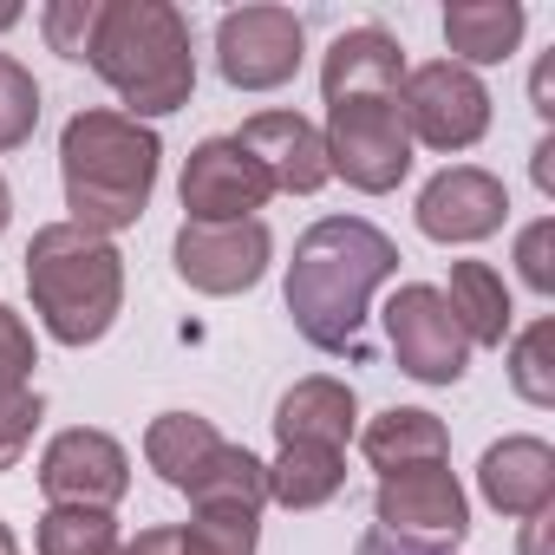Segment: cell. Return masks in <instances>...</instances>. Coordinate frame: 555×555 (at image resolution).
<instances>
[{
	"instance_id": "obj_1",
	"label": "cell",
	"mask_w": 555,
	"mask_h": 555,
	"mask_svg": "<svg viewBox=\"0 0 555 555\" xmlns=\"http://www.w3.org/2000/svg\"><path fill=\"white\" fill-rule=\"evenodd\" d=\"M399 274V242L366 216H321L288 261V314L308 347L360 353V327L373 295Z\"/></svg>"
},
{
	"instance_id": "obj_2",
	"label": "cell",
	"mask_w": 555,
	"mask_h": 555,
	"mask_svg": "<svg viewBox=\"0 0 555 555\" xmlns=\"http://www.w3.org/2000/svg\"><path fill=\"white\" fill-rule=\"evenodd\" d=\"M164 144L151 125L125 112H79L60 131V183H66V222L92 235H118L151 209Z\"/></svg>"
},
{
	"instance_id": "obj_3",
	"label": "cell",
	"mask_w": 555,
	"mask_h": 555,
	"mask_svg": "<svg viewBox=\"0 0 555 555\" xmlns=\"http://www.w3.org/2000/svg\"><path fill=\"white\" fill-rule=\"evenodd\" d=\"M86 66L131 105L125 118H164L183 112L196 92V53H190V21L170 0H105L99 34Z\"/></svg>"
},
{
	"instance_id": "obj_4",
	"label": "cell",
	"mask_w": 555,
	"mask_h": 555,
	"mask_svg": "<svg viewBox=\"0 0 555 555\" xmlns=\"http://www.w3.org/2000/svg\"><path fill=\"white\" fill-rule=\"evenodd\" d=\"M27 295L60 347H92L112 334L125 308V255L112 248V235H92L79 222H47L27 242Z\"/></svg>"
},
{
	"instance_id": "obj_5",
	"label": "cell",
	"mask_w": 555,
	"mask_h": 555,
	"mask_svg": "<svg viewBox=\"0 0 555 555\" xmlns=\"http://www.w3.org/2000/svg\"><path fill=\"white\" fill-rule=\"evenodd\" d=\"M321 144H327V177H347L366 196L399 190L405 170H412V131H405L399 99H347V105H327Z\"/></svg>"
},
{
	"instance_id": "obj_6",
	"label": "cell",
	"mask_w": 555,
	"mask_h": 555,
	"mask_svg": "<svg viewBox=\"0 0 555 555\" xmlns=\"http://www.w3.org/2000/svg\"><path fill=\"white\" fill-rule=\"evenodd\" d=\"M399 112H405L412 144H425V151H470L490 131V92L457 60L412 66L399 86Z\"/></svg>"
},
{
	"instance_id": "obj_7",
	"label": "cell",
	"mask_w": 555,
	"mask_h": 555,
	"mask_svg": "<svg viewBox=\"0 0 555 555\" xmlns=\"http://www.w3.org/2000/svg\"><path fill=\"white\" fill-rule=\"evenodd\" d=\"M308 34L288 8H235L216 27V66L235 92H274L301 73Z\"/></svg>"
},
{
	"instance_id": "obj_8",
	"label": "cell",
	"mask_w": 555,
	"mask_h": 555,
	"mask_svg": "<svg viewBox=\"0 0 555 555\" xmlns=\"http://www.w3.org/2000/svg\"><path fill=\"white\" fill-rule=\"evenodd\" d=\"M386 340H392L399 366L418 386H457L464 366H470V340H464L457 314L444 308V295L431 282H405L386 301Z\"/></svg>"
},
{
	"instance_id": "obj_9",
	"label": "cell",
	"mask_w": 555,
	"mask_h": 555,
	"mask_svg": "<svg viewBox=\"0 0 555 555\" xmlns=\"http://www.w3.org/2000/svg\"><path fill=\"white\" fill-rule=\"evenodd\" d=\"M373 516H379L386 535L425 542V548L464 542V529H470V503H464V483L451 477V464H405V470H386V477H379V496H373Z\"/></svg>"
},
{
	"instance_id": "obj_10",
	"label": "cell",
	"mask_w": 555,
	"mask_h": 555,
	"mask_svg": "<svg viewBox=\"0 0 555 555\" xmlns=\"http://www.w3.org/2000/svg\"><path fill=\"white\" fill-rule=\"evenodd\" d=\"M170 255H177V274L196 295H248L274 261V235H268L261 216H248V222H183Z\"/></svg>"
},
{
	"instance_id": "obj_11",
	"label": "cell",
	"mask_w": 555,
	"mask_h": 555,
	"mask_svg": "<svg viewBox=\"0 0 555 555\" xmlns=\"http://www.w3.org/2000/svg\"><path fill=\"white\" fill-rule=\"evenodd\" d=\"M40 490L60 509H112L131 490V457L118 438L73 425L40 451Z\"/></svg>"
},
{
	"instance_id": "obj_12",
	"label": "cell",
	"mask_w": 555,
	"mask_h": 555,
	"mask_svg": "<svg viewBox=\"0 0 555 555\" xmlns=\"http://www.w3.org/2000/svg\"><path fill=\"white\" fill-rule=\"evenodd\" d=\"M177 196H183V222H248L268 196H274V183H268V170L235 144V138H203L196 151H190V164H183V183H177Z\"/></svg>"
},
{
	"instance_id": "obj_13",
	"label": "cell",
	"mask_w": 555,
	"mask_h": 555,
	"mask_svg": "<svg viewBox=\"0 0 555 555\" xmlns=\"http://www.w3.org/2000/svg\"><path fill=\"white\" fill-rule=\"evenodd\" d=\"M509 222V190L503 177L477 170V164H451L418 190V229L431 242H483Z\"/></svg>"
},
{
	"instance_id": "obj_14",
	"label": "cell",
	"mask_w": 555,
	"mask_h": 555,
	"mask_svg": "<svg viewBox=\"0 0 555 555\" xmlns=\"http://www.w3.org/2000/svg\"><path fill=\"white\" fill-rule=\"evenodd\" d=\"M235 144L268 170L274 190H288V196H314L327 183V144H321V125H308L301 112H255Z\"/></svg>"
},
{
	"instance_id": "obj_15",
	"label": "cell",
	"mask_w": 555,
	"mask_h": 555,
	"mask_svg": "<svg viewBox=\"0 0 555 555\" xmlns=\"http://www.w3.org/2000/svg\"><path fill=\"white\" fill-rule=\"evenodd\" d=\"M405 86V47L386 27H353L327 47L321 66V99L347 105V99H399Z\"/></svg>"
},
{
	"instance_id": "obj_16",
	"label": "cell",
	"mask_w": 555,
	"mask_h": 555,
	"mask_svg": "<svg viewBox=\"0 0 555 555\" xmlns=\"http://www.w3.org/2000/svg\"><path fill=\"white\" fill-rule=\"evenodd\" d=\"M477 490L496 516H542L555 509V451L542 438H503L477 464Z\"/></svg>"
},
{
	"instance_id": "obj_17",
	"label": "cell",
	"mask_w": 555,
	"mask_h": 555,
	"mask_svg": "<svg viewBox=\"0 0 555 555\" xmlns=\"http://www.w3.org/2000/svg\"><path fill=\"white\" fill-rule=\"evenodd\" d=\"M353 418H360V399L347 379H295L282 392V405H274V438L282 444H327V451H347L353 438Z\"/></svg>"
},
{
	"instance_id": "obj_18",
	"label": "cell",
	"mask_w": 555,
	"mask_h": 555,
	"mask_svg": "<svg viewBox=\"0 0 555 555\" xmlns=\"http://www.w3.org/2000/svg\"><path fill=\"white\" fill-rule=\"evenodd\" d=\"M522 0H451L444 8V40L457 53V66H503L522 40Z\"/></svg>"
},
{
	"instance_id": "obj_19",
	"label": "cell",
	"mask_w": 555,
	"mask_h": 555,
	"mask_svg": "<svg viewBox=\"0 0 555 555\" xmlns=\"http://www.w3.org/2000/svg\"><path fill=\"white\" fill-rule=\"evenodd\" d=\"M360 451H366V464L386 477V470H405V464H444V457H451V431H444L438 412L392 405V412H379V418L360 431Z\"/></svg>"
},
{
	"instance_id": "obj_20",
	"label": "cell",
	"mask_w": 555,
	"mask_h": 555,
	"mask_svg": "<svg viewBox=\"0 0 555 555\" xmlns=\"http://www.w3.org/2000/svg\"><path fill=\"white\" fill-rule=\"evenodd\" d=\"M183 496H190L196 516H255L261 522V509H268V464L255 451H242V444H222L209 457V470Z\"/></svg>"
},
{
	"instance_id": "obj_21",
	"label": "cell",
	"mask_w": 555,
	"mask_h": 555,
	"mask_svg": "<svg viewBox=\"0 0 555 555\" xmlns=\"http://www.w3.org/2000/svg\"><path fill=\"white\" fill-rule=\"evenodd\" d=\"M216 451H222V431H216L209 418H196V412H164V418H151V431H144V457H151V470H157L170 490H190V483L209 470Z\"/></svg>"
},
{
	"instance_id": "obj_22",
	"label": "cell",
	"mask_w": 555,
	"mask_h": 555,
	"mask_svg": "<svg viewBox=\"0 0 555 555\" xmlns=\"http://www.w3.org/2000/svg\"><path fill=\"white\" fill-rule=\"evenodd\" d=\"M438 295L457 314L470 347H503V334H509V288H503V274L490 261H457L451 288H438Z\"/></svg>"
},
{
	"instance_id": "obj_23",
	"label": "cell",
	"mask_w": 555,
	"mask_h": 555,
	"mask_svg": "<svg viewBox=\"0 0 555 555\" xmlns=\"http://www.w3.org/2000/svg\"><path fill=\"white\" fill-rule=\"evenodd\" d=\"M347 483V451L327 444H282V457L268 464V503L282 509H321Z\"/></svg>"
},
{
	"instance_id": "obj_24",
	"label": "cell",
	"mask_w": 555,
	"mask_h": 555,
	"mask_svg": "<svg viewBox=\"0 0 555 555\" xmlns=\"http://www.w3.org/2000/svg\"><path fill=\"white\" fill-rule=\"evenodd\" d=\"M118 516L112 509H47L40 516V555H118Z\"/></svg>"
},
{
	"instance_id": "obj_25",
	"label": "cell",
	"mask_w": 555,
	"mask_h": 555,
	"mask_svg": "<svg viewBox=\"0 0 555 555\" xmlns=\"http://www.w3.org/2000/svg\"><path fill=\"white\" fill-rule=\"evenodd\" d=\"M509 386L529 405H555V321H535L509 340Z\"/></svg>"
},
{
	"instance_id": "obj_26",
	"label": "cell",
	"mask_w": 555,
	"mask_h": 555,
	"mask_svg": "<svg viewBox=\"0 0 555 555\" xmlns=\"http://www.w3.org/2000/svg\"><path fill=\"white\" fill-rule=\"evenodd\" d=\"M40 125V86L21 60L0 53V151H21Z\"/></svg>"
},
{
	"instance_id": "obj_27",
	"label": "cell",
	"mask_w": 555,
	"mask_h": 555,
	"mask_svg": "<svg viewBox=\"0 0 555 555\" xmlns=\"http://www.w3.org/2000/svg\"><path fill=\"white\" fill-rule=\"evenodd\" d=\"M99 14H105V0H53V8H40V34H47L53 53L86 60L92 34H99Z\"/></svg>"
},
{
	"instance_id": "obj_28",
	"label": "cell",
	"mask_w": 555,
	"mask_h": 555,
	"mask_svg": "<svg viewBox=\"0 0 555 555\" xmlns=\"http://www.w3.org/2000/svg\"><path fill=\"white\" fill-rule=\"evenodd\" d=\"M40 418H47V405H40L34 386H0V470H14L27 457Z\"/></svg>"
},
{
	"instance_id": "obj_29",
	"label": "cell",
	"mask_w": 555,
	"mask_h": 555,
	"mask_svg": "<svg viewBox=\"0 0 555 555\" xmlns=\"http://www.w3.org/2000/svg\"><path fill=\"white\" fill-rule=\"evenodd\" d=\"M183 555H255V516H190L177 522Z\"/></svg>"
},
{
	"instance_id": "obj_30",
	"label": "cell",
	"mask_w": 555,
	"mask_h": 555,
	"mask_svg": "<svg viewBox=\"0 0 555 555\" xmlns=\"http://www.w3.org/2000/svg\"><path fill=\"white\" fill-rule=\"evenodd\" d=\"M516 268L535 295H555V216H542L516 235Z\"/></svg>"
},
{
	"instance_id": "obj_31",
	"label": "cell",
	"mask_w": 555,
	"mask_h": 555,
	"mask_svg": "<svg viewBox=\"0 0 555 555\" xmlns=\"http://www.w3.org/2000/svg\"><path fill=\"white\" fill-rule=\"evenodd\" d=\"M34 366H40V353H34V327H27L8 301H0V386H27Z\"/></svg>"
},
{
	"instance_id": "obj_32",
	"label": "cell",
	"mask_w": 555,
	"mask_h": 555,
	"mask_svg": "<svg viewBox=\"0 0 555 555\" xmlns=\"http://www.w3.org/2000/svg\"><path fill=\"white\" fill-rule=\"evenodd\" d=\"M360 555H451V548H425V542H399L386 529H366L360 535Z\"/></svg>"
},
{
	"instance_id": "obj_33",
	"label": "cell",
	"mask_w": 555,
	"mask_h": 555,
	"mask_svg": "<svg viewBox=\"0 0 555 555\" xmlns=\"http://www.w3.org/2000/svg\"><path fill=\"white\" fill-rule=\"evenodd\" d=\"M548 529H555L548 509L542 516H522V555H548Z\"/></svg>"
},
{
	"instance_id": "obj_34",
	"label": "cell",
	"mask_w": 555,
	"mask_h": 555,
	"mask_svg": "<svg viewBox=\"0 0 555 555\" xmlns=\"http://www.w3.org/2000/svg\"><path fill=\"white\" fill-rule=\"evenodd\" d=\"M529 170H535V190H542V196H555V138H542V144H535V164H529Z\"/></svg>"
},
{
	"instance_id": "obj_35",
	"label": "cell",
	"mask_w": 555,
	"mask_h": 555,
	"mask_svg": "<svg viewBox=\"0 0 555 555\" xmlns=\"http://www.w3.org/2000/svg\"><path fill=\"white\" fill-rule=\"evenodd\" d=\"M548 79H555V60H542V73H535V112H542V118H555V105H548Z\"/></svg>"
},
{
	"instance_id": "obj_36",
	"label": "cell",
	"mask_w": 555,
	"mask_h": 555,
	"mask_svg": "<svg viewBox=\"0 0 555 555\" xmlns=\"http://www.w3.org/2000/svg\"><path fill=\"white\" fill-rule=\"evenodd\" d=\"M8 222H14V190H8V177H0V235H8Z\"/></svg>"
},
{
	"instance_id": "obj_37",
	"label": "cell",
	"mask_w": 555,
	"mask_h": 555,
	"mask_svg": "<svg viewBox=\"0 0 555 555\" xmlns=\"http://www.w3.org/2000/svg\"><path fill=\"white\" fill-rule=\"evenodd\" d=\"M0 555H21V542H14V529L0 522Z\"/></svg>"
},
{
	"instance_id": "obj_38",
	"label": "cell",
	"mask_w": 555,
	"mask_h": 555,
	"mask_svg": "<svg viewBox=\"0 0 555 555\" xmlns=\"http://www.w3.org/2000/svg\"><path fill=\"white\" fill-rule=\"evenodd\" d=\"M14 21H21V8H0V34H8V27H14Z\"/></svg>"
}]
</instances>
